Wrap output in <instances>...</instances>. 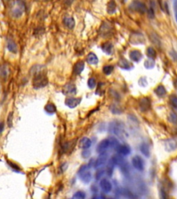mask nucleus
Returning <instances> with one entry per match:
<instances>
[{
  "label": "nucleus",
  "mask_w": 177,
  "mask_h": 199,
  "mask_svg": "<svg viewBox=\"0 0 177 199\" xmlns=\"http://www.w3.org/2000/svg\"><path fill=\"white\" fill-rule=\"evenodd\" d=\"M152 41L156 45V46H158V45H160V44H161V42H160V40H159V38L157 37V36L156 35H154V34H153V35H152Z\"/></svg>",
  "instance_id": "f704fd0d"
},
{
  "label": "nucleus",
  "mask_w": 177,
  "mask_h": 199,
  "mask_svg": "<svg viewBox=\"0 0 177 199\" xmlns=\"http://www.w3.org/2000/svg\"><path fill=\"white\" fill-rule=\"evenodd\" d=\"M100 187L102 191L105 193H109L112 189V185L110 183L108 180L106 178H103L101 180L100 183Z\"/></svg>",
  "instance_id": "ddd939ff"
},
{
  "label": "nucleus",
  "mask_w": 177,
  "mask_h": 199,
  "mask_svg": "<svg viewBox=\"0 0 177 199\" xmlns=\"http://www.w3.org/2000/svg\"><path fill=\"white\" fill-rule=\"evenodd\" d=\"M107 13L109 14H114L116 11V4L114 0H111L107 4Z\"/></svg>",
  "instance_id": "393cba45"
},
{
  "label": "nucleus",
  "mask_w": 177,
  "mask_h": 199,
  "mask_svg": "<svg viewBox=\"0 0 177 199\" xmlns=\"http://www.w3.org/2000/svg\"><path fill=\"white\" fill-rule=\"evenodd\" d=\"M85 69V63L82 61H79L76 62L73 67V73L76 75H79L82 73V71Z\"/></svg>",
  "instance_id": "6ab92c4d"
},
{
  "label": "nucleus",
  "mask_w": 177,
  "mask_h": 199,
  "mask_svg": "<svg viewBox=\"0 0 177 199\" xmlns=\"http://www.w3.org/2000/svg\"><path fill=\"white\" fill-rule=\"evenodd\" d=\"M119 146L118 141L115 138H106L100 141L96 147V152L99 153L106 152L109 148H114L116 149Z\"/></svg>",
  "instance_id": "f03ea898"
},
{
  "label": "nucleus",
  "mask_w": 177,
  "mask_h": 199,
  "mask_svg": "<svg viewBox=\"0 0 177 199\" xmlns=\"http://www.w3.org/2000/svg\"><path fill=\"white\" fill-rule=\"evenodd\" d=\"M102 71H103V73L105 75H110L114 71V66L111 65H106L103 67Z\"/></svg>",
  "instance_id": "7c9ffc66"
},
{
  "label": "nucleus",
  "mask_w": 177,
  "mask_h": 199,
  "mask_svg": "<svg viewBox=\"0 0 177 199\" xmlns=\"http://www.w3.org/2000/svg\"><path fill=\"white\" fill-rule=\"evenodd\" d=\"M165 149L167 152H172L177 149V141L174 139H168L165 142Z\"/></svg>",
  "instance_id": "f8f14e48"
},
{
  "label": "nucleus",
  "mask_w": 177,
  "mask_h": 199,
  "mask_svg": "<svg viewBox=\"0 0 177 199\" xmlns=\"http://www.w3.org/2000/svg\"><path fill=\"white\" fill-rule=\"evenodd\" d=\"M118 66L125 70H130L132 68V64L125 58H121L118 60Z\"/></svg>",
  "instance_id": "a211bd4d"
},
{
  "label": "nucleus",
  "mask_w": 177,
  "mask_h": 199,
  "mask_svg": "<svg viewBox=\"0 0 177 199\" xmlns=\"http://www.w3.org/2000/svg\"><path fill=\"white\" fill-rule=\"evenodd\" d=\"M87 85L88 87H89L91 89H93V88H94L95 87V86H96V81H95L94 78H91L88 80Z\"/></svg>",
  "instance_id": "72a5a7b5"
},
{
  "label": "nucleus",
  "mask_w": 177,
  "mask_h": 199,
  "mask_svg": "<svg viewBox=\"0 0 177 199\" xmlns=\"http://www.w3.org/2000/svg\"><path fill=\"white\" fill-rule=\"evenodd\" d=\"M92 141L89 138L84 137L79 142V147L82 149H86L89 148L92 146Z\"/></svg>",
  "instance_id": "f3484780"
},
{
  "label": "nucleus",
  "mask_w": 177,
  "mask_h": 199,
  "mask_svg": "<svg viewBox=\"0 0 177 199\" xmlns=\"http://www.w3.org/2000/svg\"><path fill=\"white\" fill-rule=\"evenodd\" d=\"M104 174V171H102V170H100V171L97 172L96 173V179H99L100 177L102 176V175Z\"/></svg>",
  "instance_id": "a19ab883"
},
{
  "label": "nucleus",
  "mask_w": 177,
  "mask_h": 199,
  "mask_svg": "<svg viewBox=\"0 0 177 199\" xmlns=\"http://www.w3.org/2000/svg\"><path fill=\"white\" fill-rule=\"evenodd\" d=\"M147 57L151 59H154L156 57V52L155 51V49L153 47H148L147 49V51H146Z\"/></svg>",
  "instance_id": "cd10ccee"
},
{
  "label": "nucleus",
  "mask_w": 177,
  "mask_h": 199,
  "mask_svg": "<svg viewBox=\"0 0 177 199\" xmlns=\"http://www.w3.org/2000/svg\"><path fill=\"white\" fill-rule=\"evenodd\" d=\"M11 14L14 18H20L25 11V4L21 0H17L11 6Z\"/></svg>",
  "instance_id": "20e7f679"
},
{
  "label": "nucleus",
  "mask_w": 177,
  "mask_h": 199,
  "mask_svg": "<svg viewBox=\"0 0 177 199\" xmlns=\"http://www.w3.org/2000/svg\"><path fill=\"white\" fill-rule=\"evenodd\" d=\"M140 152L146 157H150V149L149 146L147 143H143L140 147Z\"/></svg>",
  "instance_id": "b1692460"
},
{
  "label": "nucleus",
  "mask_w": 177,
  "mask_h": 199,
  "mask_svg": "<svg viewBox=\"0 0 177 199\" xmlns=\"http://www.w3.org/2000/svg\"><path fill=\"white\" fill-rule=\"evenodd\" d=\"M107 160H108V156L106 153V152L100 153L99 157L97 158L96 160L95 161L94 167L95 169H98L100 167L103 166L106 163Z\"/></svg>",
  "instance_id": "6e6552de"
},
{
  "label": "nucleus",
  "mask_w": 177,
  "mask_h": 199,
  "mask_svg": "<svg viewBox=\"0 0 177 199\" xmlns=\"http://www.w3.org/2000/svg\"><path fill=\"white\" fill-rule=\"evenodd\" d=\"M130 57L132 61L138 62L142 59L143 55L141 52L138 50H133L130 53Z\"/></svg>",
  "instance_id": "dca6fc26"
},
{
  "label": "nucleus",
  "mask_w": 177,
  "mask_h": 199,
  "mask_svg": "<svg viewBox=\"0 0 177 199\" xmlns=\"http://www.w3.org/2000/svg\"><path fill=\"white\" fill-rule=\"evenodd\" d=\"M78 176L81 181L85 183H89L92 181V175L89 171V167L87 165H83L78 171Z\"/></svg>",
  "instance_id": "39448f33"
},
{
  "label": "nucleus",
  "mask_w": 177,
  "mask_h": 199,
  "mask_svg": "<svg viewBox=\"0 0 177 199\" xmlns=\"http://www.w3.org/2000/svg\"><path fill=\"white\" fill-rule=\"evenodd\" d=\"M81 98H66L65 100V104L69 108L73 109V108L76 107L80 104L81 102Z\"/></svg>",
  "instance_id": "9d476101"
},
{
  "label": "nucleus",
  "mask_w": 177,
  "mask_h": 199,
  "mask_svg": "<svg viewBox=\"0 0 177 199\" xmlns=\"http://www.w3.org/2000/svg\"><path fill=\"white\" fill-rule=\"evenodd\" d=\"M87 62L91 65H95L98 62V59L96 55L94 54V53H89L87 57Z\"/></svg>",
  "instance_id": "aec40b11"
},
{
  "label": "nucleus",
  "mask_w": 177,
  "mask_h": 199,
  "mask_svg": "<svg viewBox=\"0 0 177 199\" xmlns=\"http://www.w3.org/2000/svg\"><path fill=\"white\" fill-rule=\"evenodd\" d=\"M154 92L156 94L157 96H159L160 98L164 97L165 95H166V93H167L166 88H165L164 86H163V85L158 86V87L155 88Z\"/></svg>",
  "instance_id": "5701e85b"
},
{
  "label": "nucleus",
  "mask_w": 177,
  "mask_h": 199,
  "mask_svg": "<svg viewBox=\"0 0 177 199\" xmlns=\"http://www.w3.org/2000/svg\"><path fill=\"white\" fill-rule=\"evenodd\" d=\"M174 87H175L176 88V89L177 90V79H176L175 81H174Z\"/></svg>",
  "instance_id": "c03bdc74"
},
{
  "label": "nucleus",
  "mask_w": 177,
  "mask_h": 199,
  "mask_svg": "<svg viewBox=\"0 0 177 199\" xmlns=\"http://www.w3.org/2000/svg\"><path fill=\"white\" fill-rule=\"evenodd\" d=\"M130 41L134 45L143 44L145 42V38L143 35L139 34V33H134V34L131 35Z\"/></svg>",
  "instance_id": "1a4fd4ad"
},
{
  "label": "nucleus",
  "mask_w": 177,
  "mask_h": 199,
  "mask_svg": "<svg viewBox=\"0 0 177 199\" xmlns=\"http://www.w3.org/2000/svg\"><path fill=\"white\" fill-rule=\"evenodd\" d=\"M131 162H132V165L138 171L142 172L144 169L145 167V163L143 161V158H141L139 156H134L132 160H131Z\"/></svg>",
  "instance_id": "0eeeda50"
},
{
  "label": "nucleus",
  "mask_w": 177,
  "mask_h": 199,
  "mask_svg": "<svg viewBox=\"0 0 177 199\" xmlns=\"http://www.w3.org/2000/svg\"><path fill=\"white\" fill-rule=\"evenodd\" d=\"M63 92L64 95H73L76 93V87L75 85L69 83L63 88Z\"/></svg>",
  "instance_id": "4468645a"
},
{
  "label": "nucleus",
  "mask_w": 177,
  "mask_h": 199,
  "mask_svg": "<svg viewBox=\"0 0 177 199\" xmlns=\"http://www.w3.org/2000/svg\"><path fill=\"white\" fill-rule=\"evenodd\" d=\"M144 65L145 66V68H147L148 69L154 68V66L155 65V62L154 61V59L149 58L148 59H147V60L145 62Z\"/></svg>",
  "instance_id": "c756f323"
},
{
  "label": "nucleus",
  "mask_w": 177,
  "mask_h": 199,
  "mask_svg": "<svg viewBox=\"0 0 177 199\" xmlns=\"http://www.w3.org/2000/svg\"><path fill=\"white\" fill-rule=\"evenodd\" d=\"M4 123H0V134L2 133V131H4Z\"/></svg>",
  "instance_id": "37998d69"
},
{
  "label": "nucleus",
  "mask_w": 177,
  "mask_h": 199,
  "mask_svg": "<svg viewBox=\"0 0 177 199\" xmlns=\"http://www.w3.org/2000/svg\"><path fill=\"white\" fill-rule=\"evenodd\" d=\"M130 8L131 11L136 12V13L143 14L145 12H147V8L143 2H141L138 0H134L131 2L130 5Z\"/></svg>",
  "instance_id": "423d86ee"
},
{
  "label": "nucleus",
  "mask_w": 177,
  "mask_h": 199,
  "mask_svg": "<svg viewBox=\"0 0 177 199\" xmlns=\"http://www.w3.org/2000/svg\"><path fill=\"white\" fill-rule=\"evenodd\" d=\"M44 109L46 112H47L48 114H53L55 113L56 112V107L53 104V103H49L47 104L46 106L44 107Z\"/></svg>",
  "instance_id": "bb28decb"
},
{
  "label": "nucleus",
  "mask_w": 177,
  "mask_h": 199,
  "mask_svg": "<svg viewBox=\"0 0 177 199\" xmlns=\"http://www.w3.org/2000/svg\"><path fill=\"white\" fill-rule=\"evenodd\" d=\"M169 102L172 106L177 109V95H172L169 97Z\"/></svg>",
  "instance_id": "2f4dec72"
},
{
  "label": "nucleus",
  "mask_w": 177,
  "mask_h": 199,
  "mask_svg": "<svg viewBox=\"0 0 177 199\" xmlns=\"http://www.w3.org/2000/svg\"><path fill=\"white\" fill-rule=\"evenodd\" d=\"M86 197L85 193L83 192L82 191H78L77 192H76L74 194V195L73 196V198L75 199H84Z\"/></svg>",
  "instance_id": "473e14b6"
},
{
  "label": "nucleus",
  "mask_w": 177,
  "mask_h": 199,
  "mask_svg": "<svg viewBox=\"0 0 177 199\" xmlns=\"http://www.w3.org/2000/svg\"><path fill=\"white\" fill-rule=\"evenodd\" d=\"M64 4H66V5H71L72 4V2H73V0H63Z\"/></svg>",
  "instance_id": "79ce46f5"
},
{
  "label": "nucleus",
  "mask_w": 177,
  "mask_h": 199,
  "mask_svg": "<svg viewBox=\"0 0 177 199\" xmlns=\"http://www.w3.org/2000/svg\"><path fill=\"white\" fill-rule=\"evenodd\" d=\"M3 2L6 4V5H8L11 7L15 3V0H3Z\"/></svg>",
  "instance_id": "58836bf2"
},
{
  "label": "nucleus",
  "mask_w": 177,
  "mask_h": 199,
  "mask_svg": "<svg viewBox=\"0 0 177 199\" xmlns=\"http://www.w3.org/2000/svg\"><path fill=\"white\" fill-rule=\"evenodd\" d=\"M63 22L64 25L68 28H69V29H72L75 26V20H73V18H71V17H66V18H64Z\"/></svg>",
  "instance_id": "4be33fe9"
},
{
  "label": "nucleus",
  "mask_w": 177,
  "mask_h": 199,
  "mask_svg": "<svg viewBox=\"0 0 177 199\" xmlns=\"http://www.w3.org/2000/svg\"><path fill=\"white\" fill-rule=\"evenodd\" d=\"M147 13H148V15L150 18H154V8H152V6L150 7V8L147 11Z\"/></svg>",
  "instance_id": "4c0bfd02"
},
{
  "label": "nucleus",
  "mask_w": 177,
  "mask_h": 199,
  "mask_svg": "<svg viewBox=\"0 0 177 199\" xmlns=\"http://www.w3.org/2000/svg\"><path fill=\"white\" fill-rule=\"evenodd\" d=\"M116 150L119 154L121 156H128L131 152V149L129 146L126 145H119L118 147H117Z\"/></svg>",
  "instance_id": "2eb2a0df"
},
{
  "label": "nucleus",
  "mask_w": 177,
  "mask_h": 199,
  "mask_svg": "<svg viewBox=\"0 0 177 199\" xmlns=\"http://www.w3.org/2000/svg\"><path fill=\"white\" fill-rule=\"evenodd\" d=\"M138 105H139L141 111H147L149 110L150 106H151V102H150V100L148 98H143L139 100Z\"/></svg>",
  "instance_id": "9b49d317"
},
{
  "label": "nucleus",
  "mask_w": 177,
  "mask_h": 199,
  "mask_svg": "<svg viewBox=\"0 0 177 199\" xmlns=\"http://www.w3.org/2000/svg\"><path fill=\"white\" fill-rule=\"evenodd\" d=\"M7 48H8V51L13 53H16L18 52V47H17L16 43L13 41V40H10L8 42V44H7Z\"/></svg>",
  "instance_id": "a878e982"
},
{
  "label": "nucleus",
  "mask_w": 177,
  "mask_h": 199,
  "mask_svg": "<svg viewBox=\"0 0 177 199\" xmlns=\"http://www.w3.org/2000/svg\"><path fill=\"white\" fill-rule=\"evenodd\" d=\"M176 21H177V12L176 13Z\"/></svg>",
  "instance_id": "a18cd8bd"
},
{
  "label": "nucleus",
  "mask_w": 177,
  "mask_h": 199,
  "mask_svg": "<svg viewBox=\"0 0 177 199\" xmlns=\"http://www.w3.org/2000/svg\"><path fill=\"white\" fill-rule=\"evenodd\" d=\"M168 120L171 123L177 124V114L175 112L169 113L168 116Z\"/></svg>",
  "instance_id": "c85d7f7f"
},
{
  "label": "nucleus",
  "mask_w": 177,
  "mask_h": 199,
  "mask_svg": "<svg viewBox=\"0 0 177 199\" xmlns=\"http://www.w3.org/2000/svg\"><path fill=\"white\" fill-rule=\"evenodd\" d=\"M12 121H13V113H10L7 118V124H8V127H11L12 126Z\"/></svg>",
  "instance_id": "e433bc0d"
},
{
  "label": "nucleus",
  "mask_w": 177,
  "mask_h": 199,
  "mask_svg": "<svg viewBox=\"0 0 177 199\" xmlns=\"http://www.w3.org/2000/svg\"><path fill=\"white\" fill-rule=\"evenodd\" d=\"M34 77L33 79V87L35 89L44 88L48 85V79L46 73L40 66L33 70Z\"/></svg>",
  "instance_id": "f257e3e1"
},
{
  "label": "nucleus",
  "mask_w": 177,
  "mask_h": 199,
  "mask_svg": "<svg viewBox=\"0 0 177 199\" xmlns=\"http://www.w3.org/2000/svg\"><path fill=\"white\" fill-rule=\"evenodd\" d=\"M102 50L107 55H111L114 51V47L111 43L106 42L102 45Z\"/></svg>",
  "instance_id": "412c9836"
},
{
  "label": "nucleus",
  "mask_w": 177,
  "mask_h": 199,
  "mask_svg": "<svg viewBox=\"0 0 177 199\" xmlns=\"http://www.w3.org/2000/svg\"><path fill=\"white\" fill-rule=\"evenodd\" d=\"M45 1H51V0H45Z\"/></svg>",
  "instance_id": "49530a36"
},
{
  "label": "nucleus",
  "mask_w": 177,
  "mask_h": 199,
  "mask_svg": "<svg viewBox=\"0 0 177 199\" xmlns=\"http://www.w3.org/2000/svg\"><path fill=\"white\" fill-rule=\"evenodd\" d=\"M171 55V56L172 57V58L174 59V60H175L177 62V53L176 51H172L170 53H169Z\"/></svg>",
  "instance_id": "ea45409f"
},
{
  "label": "nucleus",
  "mask_w": 177,
  "mask_h": 199,
  "mask_svg": "<svg viewBox=\"0 0 177 199\" xmlns=\"http://www.w3.org/2000/svg\"><path fill=\"white\" fill-rule=\"evenodd\" d=\"M91 155V152L90 150H88V149H84V151L82 153V156L84 158H87L90 156Z\"/></svg>",
  "instance_id": "c9c22d12"
},
{
  "label": "nucleus",
  "mask_w": 177,
  "mask_h": 199,
  "mask_svg": "<svg viewBox=\"0 0 177 199\" xmlns=\"http://www.w3.org/2000/svg\"><path fill=\"white\" fill-rule=\"evenodd\" d=\"M125 124L121 121L114 120L109 124L108 130L109 133H113L118 137L123 138L125 134Z\"/></svg>",
  "instance_id": "7ed1b4c3"
}]
</instances>
